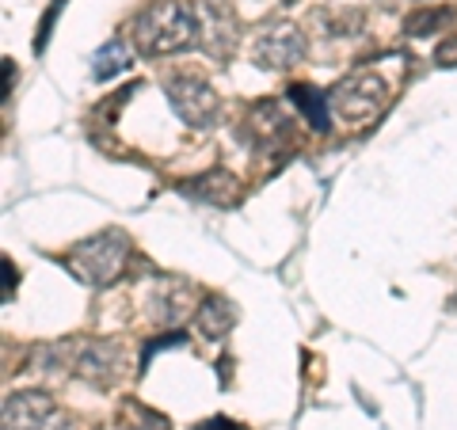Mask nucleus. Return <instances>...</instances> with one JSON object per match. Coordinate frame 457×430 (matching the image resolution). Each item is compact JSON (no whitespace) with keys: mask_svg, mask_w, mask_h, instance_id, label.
Segmentation results:
<instances>
[{"mask_svg":"<svg viewBox=\"0 0 457 430\" xmlns=\"http://www.w3.org/2000/svg\"><path fill=\"white\" fill-rule=\"evenodd\" d=\"M130 42L145 57H168L198 42V12L179 0H156L145 12H137L130 23Z\"/></svg>","mask_w":457,"mask_h":430,"instance_id":"obj_1","label":"nucleus"},{"mask_svg":"<svg viewBox=\"0 0 457 430\" xmlns=\"http://www.w3.org/2000/svg\"><path fill=\"white\" fill-rule=\"evenodd\" d=\"M126 263H130V236L122 228H104L88 240H80L73 255H69V270L84 285H111L122 278Z\"/></svg>","mask_w":457,"mask_h":430,"instance_id":"obj_2","label":"nucleus"},{"mask_svg":"<svg viewBox=\"0 0 457 430\" xmlns=\"http://www.w3.org/2000/svg\"><path fill=\"white\" fill-rule=\"evenodd\" d=\"M42 362H62V369H73L88 385H114L122 374V347L111 339H80V343H57L50 351H38Z\"/></svg>","mask_w":457,"mask_h":430,"instance_id":"obj_3","label":"nucleus"},{"mask_svg":"<svg viewBox=\"0 0 457 430\" xmlns=\"http://www.w3.org/2000/svg\"><path fill=\"white\" fill-rule=\"evenodd\" d=\"M385 99H389V88H385L378 73H351L328 92V107H332V114L343 126L362 130L385 111Z\"/></svg>","mask_w":457,"mask_h":430,"instance_id":"obj_4","label":"nucleus"},{"mask_svg":"<svg viewBox=\"0 0 457 430\" xmlns=\"http://www.w3.org/2000/svg\"><path fill=\"white\" fill-rule=\"evenodd\" d=\"M164 95H168L171 111H176L187 126H195V130H206V126H213V119L221 114V95L198 77H171L164 84Z\"/></svg>","mask_w":457,"mask_h":430,"instance_id":"obj_5","label":"nucleus"},{"mask_svg":"<svg viewBox=\"0 0 457 430\" xmlns=\"http://www.w3.org/2000/svg\"><path fill=\"white\" fill-rule=\"evenodd\" d=\"M302 57H305V35L297 31L294 23H286V20L267 23L252 42V62L260 69H270V73H278V69H294Z\"/></svg>","mask_w":457,"mask_h":430,"instance_id":"obj_6","label":"nucleus"},{"mask_svg":"<svg viewBox=\"0 0 457 430\" xmlns=\"http://www.w3.org/2000/svg\"><path fill=\"white\" fill-rule=\"evenodd\" d=\"M54 415V400L42 389H20L8 393L0 404V430H42Z\"/></svg>","mask_w":457,"mask_h":430,"instance_id":"obj_7","label":"nucleus"},{"mask_svg":"<svg viewBox=\"0 0 457 430\" xmlns=\"http://www.w3.org/2000/svg\"><path fill=\"white\" fill-rule=\"evenodd\" d=\"M290 126H294V119H286V111L278 103H270V99L267 103H255L248 114V130L255 137V145H263V149L282 145V141L290 137Z\"/></svg>","mask_w":457,"mask_h":430,"instance_id":"obj_8","label":"nucleus"},{"mask_svg":"<svg viewBox=\"0 0 457 430\" xmlns=\"http://www.w3.org/2000/svg\"><path fill=\"white\" fill-rule=\"evenodd\" d=\"M195 320L206 339H221V335H228V327L237 324V305L221 294H206L195 309Z\"/></svg>","mask_w":457,"mask_h":430,"instance_id":"obj_9","label":"nucleus"},{"mask_svg":"<svg viewBox=\"0 0 457 430\" xmlns=\"http://www.w3.org/2000/svg\"><path fill=\"white\" fill-rule=\"evenodd\" d=\"M191 297H195V294H191L187 282H164L161 294H156V301H153V317L164 320V324L183 320L191 309H198V305H191Z\"/></svg>","mask_w":457,"mask_h":430,"instance_id":"obj_10","label":"nucleus"},{"mask_svg":"<svg viewBox=\"0 0 457 430\" xmlns=\"http://www.w3.org/2000/svg\"><path fill=\"white\" fill-rule=\"evenodd\" d=\"M187 191L198 194V198H206V203H218V206H228L237 198V179L228 176L225 168H213L206 171V176H198L187 183Z\"/></svg>","mask_w":457,"mask_h":430,"instance_id":"obj_11","label":"nucleus"},{"mask_svg":"<svg viewBox=\"0 0 457 430\" xmlns=\"http://www.w3.org/2000/svg\"><path fill=\"white\" fill-rule=\"evenodd\" d=\"M286 95H290V103L305 114V122L312 126V130H328V111L332 107H328V99L317 88H309V84H294Z\"/></svg>","mask_w":457,"mask_h":430,"instance_id":"obj_12","label":"nucleus"},{"mask_svg":"<svg viewBox=\"0 0 457 430\" xmlns=\"http://www.w3.org/2000/svg\"><path fill=\"white\" fill-rule=\"evenodd\" d=\"M130 62H134V57H130V46H126L122 38H111L107 46L96 54V62H92V65H96V69H92V77H96V80H111V77L126 73V69H130Z\"/></svg>","mask_w":457,"mask_h":430,"instance_id":"obj_13","label":"nucleus"},{"mask_svg":"<svg viewBox=\"0 0 457 430\" xmlns=\"http://www.w3.org/2000/svg\"><path fill=\"white\" fill-rule=\"evenodd\" d=\"M122 426L126 430H171V423L164 419V415L149 411L145 404H126L122 408Z\"/></svg>","mask_w":457,"mask_h":430,"instance_id":"obj_14","label":"nucleus"},{"mask_svg":"<svg viewBox=\"0 0 457 430\" xmlns=\"http://www.w3.org/2000/svg\"><path fill=\"white\" fill-rule=\"evenodd\" d=\"M438 23H446V12H431V16H416V20L408 23V31H411V35H431Z\"/></svg>","mask_w":457,"mask_h":430,"instance_id":"obj_15","label":"nucleus"},{"mask_svg":"<svg viewBox=\"0 0 457 430\" xmlns=\"http://www.w3.org/2000/svg\"><path fill=\"white\" fill-rule=\"evenodd\" d=\"M42 430H80V423L73 419L69 411H54L46 423H42Z\"/></svg>","mask_w":457,"mask_h":430,"instance_id":"obj_16","label":"nucleus"},{"mask_svg":"<svg viewBox=\"0 0 457 430\" xmlns=\"http://www.w3.org/2000/svg\"><path fill=\"white\" fill-rule=\"evenodd\" d=\"M438 65H457V38H450L446 46H438Z\"/></svg>","mask_w":457,"mask_h":430,"instance_id":"obj_17","label":"nucleus"},{"mask_svg":"<svg viewBox=\"0 0 457 430\" xmlns=\"http://www.w3.org/2000/svg\"><path fill=\"white\" fill-rule=\"evenodd\" d=\"M195 430H240L237 423H228V419H221V415H218V419H206L203 426H195Z\"/></svg>","mask_w":457,"mask_h":430,"instance_id":"obj_18","label":"nucleus"},{"mask_svg":"<svg viewBox=\"0 0 457 430\" xmlns=\"http://www.w3.org/2000/svg\"><path fill=\"white\" fill-rule=\"evenodd\" d=\"M12 278H16L12 275V260H4V301L12 297Z\"/></svg>","mask_w":457,"mask_h":430,"instance_id":"obj_19","label":"nucleus"},{"mask_svg":"<svg viewBox=\"0 0 457 430\" xmlns=\"http://www.w3.org/2000/svg\"><path fill=\"white\" fill-rule=\"evenodd\" d=\"M12 69H16V65L4 62V99H8V92H12Z\"/></svg>","mask_w":457,"mask_h":430,"instance_id":"obj_20","label":"nucleus"}]
</instances>
